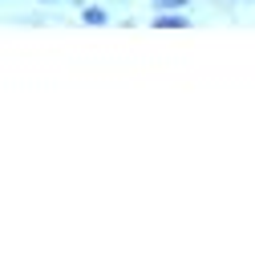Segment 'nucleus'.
I'll list each match as a JSON object with an SVG mask.
<instances>
[{
  "mask_svg": "<svg viewBox=\"0 0 255 255\" xmlns=\"http://www.w3.org/2000/svg\"><path fill=\"white\" fill-rule=\"evenodd\" d=\"M162 8H174V4H186V0H158Z\"/></svg>",
  "mask_w": 255,
  "mask_h": 255,
  "instance_id": "obj_3",
  "label": "nucleus"
},
{
  "mask_svg": "<svg viewBox=\"0 0 255 255\" xmlns=\"http://www.w3.org/2000/svg\"><path fill=\"white\" fill-rule=\"evenodd\" d=\"M186 20L182 16H158V28H182Z\"/></svg>",
  "mask_w": 255,
  "mask_h": 255,
  "instance_id": "obj_1",
  "label": "nucleus"
},
{
  "mask_svg": "<svg viewBox=\"0 0 255 255\" xmlns=\"http://www.w3.org/2000/svg\"><path fill=\"white\" fill-rule=\"evenodd\" d=\"M85 20H89V24H106V12H102V8H85Z\"/></svg>",
  "mask_w": 255,
  "mask_h": 255,
  "instance_id": "obj_2",
  "label": "nucleus"
}]
</instances>
